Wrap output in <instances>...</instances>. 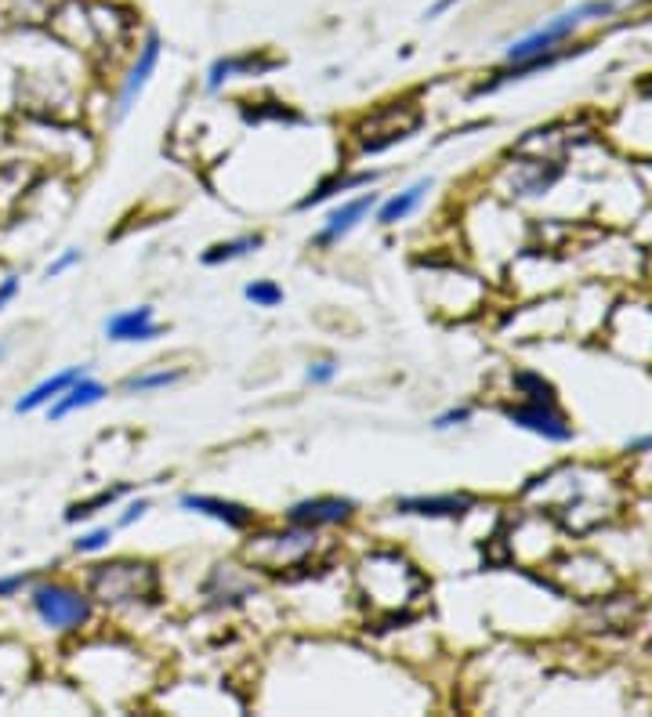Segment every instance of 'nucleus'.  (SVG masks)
Returning <instances> with one entry per match:
<instances>
[{
  "label": "nucleus",
  "instance_id": "obj_9",
  "mask_svg": "<svg viewBox=\"0 0 652 717\" xmlns=\"http://www.w3.org/2000/svg\"><path fill=\"white\" fill-rule=\"evenodd\" d=\"M378 203L381 196L378 192H363V196H352V200H344L341 206H334L327 218H323V225H319V232L312 236L315 246H334L341 243L344 236H352V232L370 222V214L378 211Z\"/></svg>",
  "mask_w": 652,
  "mask_h": 717
},
{
  "label": "nucleus",
  "instance_id": "obj_10",
  "mask_svg": "<svg viewBox=\"0 0 652 717\" xmlns=\"http://www.w3.org/2000/svg\"><path fill=\"white\" fill-rule=\"evenodd\" d=\"M504 413L508 421H515L519 427H530V432L551 438V443H569L573 438V427L565 424L554 398H522L519 406H508Z\"/></svg>",
  "mask_w": 652,
  "mask_h": 717
},
{
  "label": "nucleus",
  "instance_id": "obj_11",
  "mask_svg": "<svg viewBox=\"0 0 652 717\" xmlns=\"http://www.w3.org/2000/svg\"><path fill=\"white\" fill-rule=\"evenodd\" d=\"M178 507H182V512L211 518V522H218V526H225L232 533L251 529L258 522V515L247 504L225 501V496H214V493H185V496H178Z\"/></svg>",
  "mask_w": 652,
  "mask_h": 717
},
{
  "label": "nucleus",
  "instance_id": "obj_16",
  "mask_svg": "<svg viewBox=\"0 0 652 717\" xmlns=\"http://www.w3.org/2000/svg\"><path fill=\"white\" fill-rule=\"evenodd\" d=\"M432 192V178H418L413 185H407L402 192H395V196H388L378 203V211H373V222L384 225V229H392L399 222H407L410 214H418L421 211V203L424 196Z\"/></svg>",
  "mask_w": 652,
  "mask_h": 717
},
{
  "label": "nucleus",
  "instance_id": "obj_26",
  "mask_svg": "<svg viewBox=\"0 0 652 717\" xmlns=\"http://www.w3.org/2000/svg\"><path fill=\"white\" fill-rule=\"evenodd\" d=\"M80 261H84V254H80V251H77V246H69V251H62V254H59V257H54V261H51V265L44 269V275H48V280H59V275H66L69 269H77V265H80Z\"/></svg>",
  "mask_w": 652,
  "mask_h": 717
},
{
  "label": "nucleus",
  "instance_id": "obj_18",
  "mask_svg": "<svg viewBox=\"0 0 652 717\" xmlns=\"http://www.w3.org/2000/svg\"><path fill=\"white\" fill-rule=\"evenodd\" d=\"M378 171H355V174H334V178H327V182H319L312 192H304V196L298 200V211H312V206L319 203H327V200H334L341 196V192H352V189H370L373 182H378Z\"/></svg>",
  "mask_w": 652,
  "mask_h": 717
},
{
  "label": "nucleus",
  "instance_id": "obj_27",
  "mask_svg": "<svg viewBox=\"0 0 652 717\" xmlns=\"http://www.w3.org/2000/svg\"><path fill=\"white\" fill-rule=\"evenodd\" d=\"M341 374V366L334 363V358H319V363H309V384H330Z\"/></svg>",
  "mask_w": 652,
  "mask_h": 717
},
{
  "label": "nucleus",
  "instance_id": "obj_8",
  "mask_svg": "<svg viewBox=\"0 0 652 717\" xmlns=\"http://www.w3.org/2000/svg\"><path fill=\"white\" fill-rule=\"evenodd\" d=\"M352 518H355V501H349V496H309V501H298L287 507L290 526H304L315 533L344 526Z\"/></svg>",
  "mask_w": 652,
  "mask_h": 717
},
{
  "label": "nucleus",
  "instance_id": "obj_6",
  "mask_svg": "<svg viewBox=\"0 0 652 717\" xmlns=\"http://www.w3.org/2000/svg\"><path fill=\"white\" fill-rule=\"evenodd\" d=\"M315 547H319L315 529L290 526V522H287V529H272V533L251 536L247 558H251L254 565H261V569H269V573L301 569V565L315 555Z\"/></svg>",
  "mask_w": 652,
  "mask_h": 717
},
{
  "label": "nucleus",
  "instance_id": "obj_23",
  "mask_svg": "<svg viewBox=\"0 0 652 717\" xmlns=\"http://www.w3.org/2000/svg\"><path fill=\"white\" fill-rule=\"evenodd\" d=\"M113 536H117V526L88 529V533H80L73 541V551H77V555H99V551H106L109 544H113Z\"/></svg>",
  "mask_w": 652,
  "mask_h": 717
},
{
  "label": "nucleus",
  "instance_id": "obj_22",
  "mask_svg": "<svg viewBox=\"0 0 652 717\" xmlns=\"http://www.w3.org/2000/svg\"><path fill=\"white\" fill-rule=\"evenodd\" d=\"M243 297L251 301L254 309H280L283 305V286L272 280H254L243 286Z\"/></svg>",
  "mask_w": 652,
  "mask_h": 717
},
{
  "label": "nucleus",
  "instance_id": "obj_1",
  "mask_svg": "<svg viewBox=\"0 0 652 717\" xmlns=\"http://www.w3.org/2000/svg\"><path fill=\"white\" fill-rule=\"evenodd\" d=\"M424 590V573L402 551H370L355 565V595L378 619H407L421 605Z\"/></svg>",
  "mask_w": 652,
  "mask_h": 717
},
{
  "label": "nucleus",
  "instance_id": "obj_12",
  "mask_svg": "<svg viewBox=\"0 0 652 717\" xmlns=\"http://www.w3.org/2000/svg\"><path fill=\"white\" fill-rule=\"evenodd\" d=\"M471 507H475V496L468 493H418L395 501V512L413 518H461Z\"/></svg>",
  "mask_w": 652,
  "mask_h": 717
},
{
  "label": "nucleus",
  "instance_id": "obj_5",
  "mask_svg": "<svg viewBox=\"0 0 652 717\" xmlns=\"http://www.w3.org/2000/svg\"><path fill=\"white\" fill-rule=\"evenodd\" d=\"M421 128V109L410 102H388L381 109H373L370 117L355 123V153L359 156H373L384 153L399 142L413 138V131Z\"/></svg>",
  "mask_w": 652,
  "mask_h": 717
},
{
  "label": "nucleus",
  "instance_id": "obj_17",
  "mask_svg": "<svg viewBox=\"0 0 652 717\" xmlns=\"http://www.w3.org/2000/svg\"><path fill=\"white\" fill-rule=\"evenodd\" d=\"M88 374V366H69V370H59V374H51L44 377L40 384H33L30 392H26L19 403H16V413H37V410H48L54 398H59L69 384H73L77 377H84Z\"/></svg>",
  "mask_w": 652,
  "mask_h": 717
},
{
  "label": "nucleus",
  "instance_id": "obj_15",
  "mask_svg": "<svg viewBox=\"0 0 652 717\" xmlns=\"http://www.w3.org/2000/svg\"><path fill=\"white\" fill-rule=\"evenodd\" d=\"M109 395V388L102 381H94L91 374H84V377H77L73 384H69V388L54 398V403L48 406V421H66L69 413H80V410H88V406H99L102 398Z\"/></svg>",
  "mask_w": 652,
  "mask_h": 717
},
{
  "label": "nucleus",
  "instance_id": "obj_2",
  "mask_svg": "<svg viewBox=\"0 0 652 717\" xmlns=\"http://www.w3.org/2000/svg\"><path fill=\"white\" fill-rule=\"evenodd\" d=\"M157 590H160L157 565L134 562V558H117V562L94 565L91 576H88V595L94 602L109 605V609L152 602V598H157Z\"/></svg>",
  "mask_w": 652,
  "mask_h": 717
},
{
  "label": "nucleus",
  "instance_id": "obj_13",
  "mask_svg": "<svg viewBox=\"0 0 652 717\" xmlns=\"http://www.w3.org/2000/svg\"><path fill=\"white\" fill-rule=\"evenodd\" d=\"M160 334H163V326L157 323L152 305H138V309L117 312L106 320V337L113 344H146V341H157Z\"/></svg>",
  "mask_w": 652,
  "mask_h": 717
},
{
  "label": "nucleus",
  "instance_id": "obj_24",
  "mask_svg": "<svg viewBox=\"0 0 652 717\" xmlns=\"http://www.w3.org/2000/svg\"><path fill=\"white\" fill-rule=\"evenodd\" d=\"M149 512H152V501H149V496H134V501H131V504L120 512V518H117V529H131L134 522H142Z\"/></svg>",
  "mask_w": 652,
  "mask_h": 717
},
{
  "label": "nucleus",
  "instance_id": "obj_28",
  "mask_svg": "<svg viewBox=\"0 0 652 717\" xmlns=\"http://www.w3.org/2000/svg\"><path fill=\"white\" fill-rule=\"evenodd\" d=\"M30 587V573H11V576H0V602L4 598H16L19 590Z\"/></svg>",
  "mask_w": 652,
  "mask_h": 717
},
{
  "label": "nucleus",
  "instance_id": "obj_7",
  "mask_svg": "<svg viewBox=\"0 0 652 717\" xmlns=\"http://www.w3.org/2000/svg\"><path fill=\"white\" fill-rule=\"evenodd\" d=\"M160 54H163V40L160 33H146V40L138 44V54H134V62L128 69V77H123V84H120V94H117V120H123L131 113V109L138 105V99H142V91L149 88V80L152 73H157V65H160Z\"/></svg>",
  "mask_w": 652,
  "mask_h": 717
},
{
  "label": "nucleus",
  "instance_id": "obj_4",
  "mask_svg": "<svg viewBox=\"0 0 652 717\" xmlns=\"http://www.w3.org/2000/svg\"><path fill=\"white\" fill-rule=\"evenodd\" d=\"M30 609L48 630L77 634V630H84L91 624L94 598L88 595V590H80V587H69V584H59V580H44V584L30 587Z\"/></svg>",
  "mask_w": 652,
  "mask_h": 717
},
{
  "label": "nucleus",
  "instance_id": "obj_21",
  "mask_svg": "<svg viewBox=\"0 0 652 717\" xmlns=\"http://www.w3.org/2000/svg\"><path fill=\"white\" fill-rule=\"evenodd\" d=\"M131 493V486L128 482H117V486H106V489H99L91 496V501H80V504H73L66 512V522H84V518H94L102 512V507H113L120 496H128Z\"/></svg>",
  "mask_w": 652,
  "mask_h": 717
},
{
  "label": "nucleus",
  "instance_id": "obj_25",
  "mask_svg": "<svg viewBox=\"0 0 652 717\" xmlns=\"http://www.w3.org/2000/svg\"><path fill=\"white\" fill-rule=\"evenodd\" d=\"M471 421V406H450V410H442L432 417V427L435 432H450V427H461Z\"/></svg>",
  "mask_w": 652,
  "mask_h": 717
},
{
  "label": "nucleus",
  "instance_id": "obj_14",
  "mask_svg": "<svg viewBox=\"0 0 652 717\" xmlns=\"http://www.w3.org/2000/svg\"><path fill=\"white\" fill-rule=\"evenodd\" d=\"M280 62L275 59H265V54H225V59H214L211 69H207V94H218L221 88L229 84V80H240V77H258V73H269Z\"/></svg>",
  "mask_w": 652,
  "mask_h": 717
},
{
  "label": "nucleus",
  "instance_id": "obj_30",
  "mask_svg": "<svg viewBox=\"0 0 652 717\" xmlns=\"http://www.w3.org/2000/svg\"><path fill=\"white\" fill-rule=\"evenodd\" d=\"M4 355H8V341L0 337V363H4Z\"/></svg>",
  "mask_w": 652,
  "mask_h": 717
},
{
  "label": "nucleus",
  "instance_id": "obj_20",
  "mask_svg": "<svg viewBox=\"0 0 652 717\" xmlns=\"http://www.w3.org/2000/svg\"><path fill=\"white\" fill-rule=\"evenodd\" d=\"M185 381V370L178 366H160V370H142V374H134L123 381V392L131 395H149V392H168L174 384Z\"/></svg>",
  "mask_w": 652,
  "mask_h": 717
},
{
  "label": "nucleus",
  "instance_id": "obj_19",
  "mask_svg": "<svg viewBox=\"0 0 652 717\" xmlns=\"http://www.w3.org/2000/svg\"><path fill=\"white\" fill-rule=\"evenodd\" d=\"M265 246V236L261 232H243L235 240H221L214 246L203 251V265H229V261H240V257H251L254 251Z\"/></svg>",
  "mask_w": 652,
  "mask_h": 717
},
{
  "label": "nucleus",
  "instance_id": "obj_3",
  "mask_svg": "<svg viewBox=\"0 0 652 717\" xmlns=\"http://www.w3.org/2000/svg\"><path fill=\"white\" fill-rule=\"evenodd\" d=\"M623 4V0H584V4H576L573 11H562L559 19H551L544 22L540 30H533L530 37H522L515 40V44L508 48V65H515V62H533V59H548V54H554V48L562 44V40L580 30L584 22L591 19H605V16H613V11Z\"/></svg>",
  "mask_w": 652,
  "mask_h": 717
},
{
  "label": "nucleus",
  "instance_id": "obj_29",
  "mask_svg": "<svg viewBox=\"0 0 652 717\" xmlns=\"http://www.w3.org/2000/svg\"><path fill=\"white\" fill-rule=\"evenodd\" d=\"M19 291H22V280L19 275H4V280H0V312H4L11 301L19 297Z\"/></svg>",
  "mask_w": 652,
  "mask_h": 717
}]
</instances>
